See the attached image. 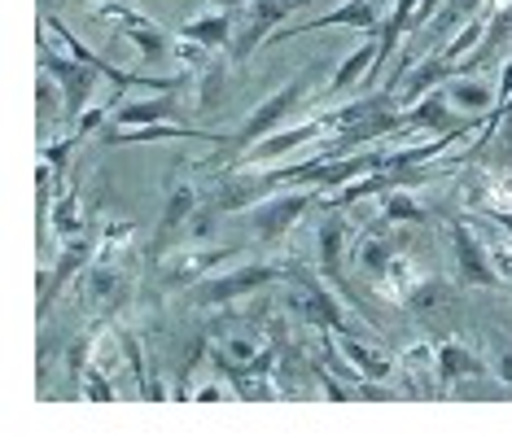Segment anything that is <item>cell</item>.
I'll use <instances>...</instances> for the list:
<instances>
[{
    "mask_svg": "<svg viewBox=\"0 0 512 446\" xmlns=\"http://www.w3.org/2000/svg\"><path fill=\"white\" fill-rule=\"evenodd\" d=\"M294 311H298L307 324H316V328H342V307H337L329 293L316 289V285L298 293V298H294Z\"/></svg>",
    "mask_w": 512,
    "mask_h": 446,
    "instance_id": "obj_22",
    "label": "cell"
},
{
    "mask_svg": "<svg viewBox=\"0 0 512 446\" xmlns=\"http://www.w3.org/2000/svg\"><path fill=\"white\" fill-rule=\"evenodd\" d=\"M193 398L197 403H211V398H224V390H219V385H206V390H197Z\"/></svg>",
    "mask_w": 512,
    "mask_h": 446,
    "instance_id": "obj_33",
    "label": "cell"
},
{
    "mask_svg": "<svg viewBox=\"0 0 512 446\" xmlns=\"http://www.w3.org/2000/svg\"><path fill=\"white\" fill-rule=\"evenodd\" d=\"M377 57H381L377 31H368L364 40H359V49L346 57L342 66H337V75L329 79V92H346V88H355L359 79H372V70H377Z\"/></svg>",
    "mask_w": 512,
    "mask_h": 446,
    "instance_id": "obj_16",
    "label": "cell"
},
{
    "mask_svg": "<svg viewBox=\"0 0 512 446\" xmlns=\"http://www.w3.org/2000/svg\"><path fill=\"white\" fill-rule=\"evenodd\" d=\"M232 31H237V22H232L224 9H219V14L189 18V22L180 27L184 40H197V44H206V49H232Z\"/></svg>",
    "mask_w": 512,
    "mask_h": 446,
    "instance_id": "obj_19",
    "label": "cell"
},
{
    "mask_svg": "<svg viewBox=\"0 0 512 446\" xmlns=\"http://www.w3.org/2000/svg\"><path fill=\"white\" fill-rule=\"evenodd\" d=\"M101 119H106V110H101V105H92V110H84V119H79V132H75V136L84 140V136H88V132H92V127H97Z\"/></svg>",
    "mask_w": 512,
    "mask_h": 446,
    "instance_id": "obj_30",
    "label": "cell"
},
{
    "mask_svg": "<svg viewBox=\"0 0 512 446\" xmlns=\"http://www.w3.org/2000/svg\"><path fill=\"white\" fill-rule=\"evenodd\" d=\"M211 5H219V9H241V5H250V0H211Z\"/></svg>",
    "mask_w": 512,
    "mask_h": 446,
    "instance_id": "obj_34",
    "label": "cell"
},
{
    "mask_svg": "<svg viewBox=\"0 0 512 446\" xmlns=\"http://www.w3.org/2000/svg\"><path fill=\"white\" fill-rule=\"evenodd\" d=\"M311 189H294V193H285V197H272V202H259V206H250V223L259 228V237L263 241H281L294 223L307 215V206H311Z\"/></svg>",
    "mask_w": 512,
    "mask_h": 446,
    "instance_id": "obj_7",
    "label": "cell"
},
{
    "mask_svg": "<svg viewBox=\"0 0 512 446\" xmlns=\"http://www.w3.org/2000/svg\"><path fill=\"white\" fill-rule=\"evenodd\" d=\"M285 272L276 263H250V267H232L228 276H215V280H202V285H193V298L202 302V307H219V302H232L241 298V293L259 289V285H272V280H281Z\"/></svg>",
    "mask_w": 512,
    "mask_h": 446,
    "instance_id": "obj_5",
    "label": "cell"
},
{
    "mask_svg": "<svg viewBox=\"0 0 512 446\" xmlns=\"http://www.w3.org/2000/svg\"><path fill=\"white\" fill-rule=\"evenodd\" d=\"M40 70L44 75L57 79V88H62V101H66V114H79L92 97V84H97L101 66L84 62V57H62L53 49H40Z\"/></svg>",
    "mask_w": 512,
    "mask_h": 446,
    "instance_id": "obj_4",
    "label": "cell"
},
{
    "mask_svg": "<svg viewBox=\"0 0 512 446\" xmlns=\"http://www.w3.org/2000/svg\"><path fill=\"white\" fill-rule=\"evenodd\" d=\"M434 359H438L442 385H456V381H469V377H486V363L477 359L469 346H460V342H442L434 350Z\"/></svg>",
    "mask_w": 512,
    "mask_h": 446,
    "instance_id": "obj_17",
    "label": "cell"
},
{
    "mask_svg": "<svg viewBox=\"0 0 512 446\" xmlns=\"http://www.w3.org/2000/svg\"><path fill=\"white\" fill-rule=\"evenodd\" d=\"M320 27H355V31H377L381 18L372 9V0H342L337 9L320 14L316 22H294V27H276L272 40H289V35H302V31H320Z\"/></svg>",
    "mask_w": 512,
    "mask_h": 446,
    "instance_id": "obj_10",
    "label": "cell"
},
{
    "mask_svg": "<svg viewBox=\"0 0 512 446\" xmlns=\"http://www.w3.org/2000/svg\"><path fill=\"white\" fill-rule=\"evenodd\" d=\"M106 18H119V27H123V35L136 44V53L145 57V62H162V57L171 53V40H167V31L162 27H154L149 18H141V14H132V9H119V5H106L101 9Z\"/></svg>",
    "mask_w": 512,
    "mask_h": 446,
    "instance_id": "obj_11",
    "label": "cell"
},
{
    "mask_svg": "<svg viewBox=\"0 0 512 446\" xmlns=\"http://www.w3.org/2000/svg\"><path fill=\"white\" fill-rule=\"evenodd\" d=\"M512 97V57H508V66H504V75H499V105H504Z\"/></svg>",
    "mask_w": 512,
    "mask_h": 446,
    "instance_id": "obj_31",
    "label": "cell"
},
{
    "mask_svg": "<svg viewBox=\"0 0 512 446\" xmlns=\"http://www.w3.org/2000/svg\"><path fill=\"white\" fill-rule=\"evenodd\" d=\"M180 114V105L171 92H162V97L154 101H136V105H123L119 114H114V127H145V123H167V119H176Z\"/></svg>",
    "mask_w": 512,
    "mask_h": 446,
    "instance_id": "obj_21",
    "label": "cell"
},
{
    "mask_svg": "<svg viewBox=\"0 0 512 446\" xmlns=\"http://www.w3.org/2000/svg\"><path fill=\"white\" fill-rule=\"evenodd\" d=\"M101 250V241H92V237H79V241H66V250L62 258H57V267H53V280H49V289H44V298H40V311L49 307V302L62 293L66 285L75 280V272H84V267L92 263V254Z\"/></svg>",
    "mask_w": 512,
    "mask_h": 446,
    "instance_id": "obj_15",
    "label": "cell"
},
{
    "mask_svg": "<svg viewBox=\"0 0 512 446\" xmlns=\"http://www.w3.org/2000/svg\"><path fill=\"white\" fill-rule=\"evenodd\" d=\"M442 5H447V0H416V14H412V31H425V27H429V18H434Z\"/></svg>",
    "mask_w": 512,
    "mask_h": 446,
    "instance_id": "obj_28",
    "label": "cell"
},
{
    "mask_svg": "<svg viewBox=\"0 0 512 446\" xmlns=\"http://www.w3.org/2000/svg\"><path fill=\"white\" fill-rule=\"evenodd\" d=\"M477 0H447V9H442V22L447 27H456V22H464V14H473Z\"/></svg>",
    "mask_w": 512,
    "mask_h": 446,
    "instance_id": "obj_29",
    "label": "cell"
},
{
    "mask_svg": "<svg viewBox=\"0 0 512 446\" xmlns=\"http://www.w3.org/2000/svg\"><path fill=\"white\" fill-rule=\"evenodd\" d=\"M302 0H250L246 5V18L237 22V31H232V62H246V57L259 49L263 40H272L276 35V22H285Z\"/></svg>",
    "mask_w": 512,
    "mask_h": 446,
    "instance_id": "obj_3",
    "label": "cell"
},
{
    "mask_svg": "<svg viewBox=\"0 0 512 446\" xmlns=\"http://www.w3.org/2000/svg\"><path fill=\"white\" fill-rule=\"evenodd\" d=\"M447 298V285H438V280H421V285H412L407 289V307L412 311H425V307H438V302Z\"/></svg>",
    "mask_w": 512,
    "mask_h": 446,
    "instance_id": "obj_25",
    "label": "cell"
},
{
    "mask_svg": "<svg viewBox=\"0 0 512 446\" xmlns=\"http://www.w3.org/2000/svg\"><path fill=\"white\" fill-rule=\"evenodd\" d=\"M508 189H512V180H508Z\"/></svg>",
    "mask_w": 512,
    "mask_h": 446,
    "instance_id": "obj_36",
    "label": "cell"
},
{
    "mask_svg": "<svg viewBox=\"0 0 512 446\" xmlns=\"http://www.w3.org/2000/svg\"><path fill=\"white\" fill-rule=\"evenodd\" d=\"M193 215H197V193L189 189V184H180V189H171V197H167V210H162L158 232H154V245H149V258H158L162 250H167V245L176 241L184 228H189V219H193Z\"/></svg>",
    "mask_w": 512,
    "mask_h": 446,
    "instance_id": "obj_12",
    "label": "cell"
},
{
    "mask_svg": "<svg viewBox=\"0 0 512 446\" xmlns=\"http://www.w3.org/2000/svg\"><path fill=\"white\" fill-rule=\"evenodd\" d=\"M477 127V119L460 114L456 105L447 101V88H434L425 92L421 101L403 105V132H429V136H469Z\"/></svg>",
    "mask_w": 512,
    "mask_h": 446,
    "instance_id": "obj_1",
    "label": "cell"
},
{
    "mask_svg": "<svg viewBox=\"0 0 512 446\" xmlns=\"http://www.w3.org/2000/svg\"><path fill=\"white\" fill-rule=\"evenodd\" d=\"M495 377L504 381V385H512V355H504V359L495 363Z\"/></svg>",
    "mask_w": 512,
    "mask_h": 446,
    "instance_id": "obj_32",
    "label": "cell"
},
{
    "mask_svg": "<svg viewBox=\"0 0 512 446\" xmlns=\"http://www.w3.org/2000/svg\"><path fill=\"white\" fill-rule=\"evenodd\" d=\"M202 110H211V105L219 101V92H224V62H206L202 66Z\"/></svg>",
    "mask_w": 512,
    "mask_h": 446,
    "instance_id": "obj_26",
    "label": "cell"
},
{
    "mask_svg": "<svg viewBox=\"0 0 512 446\" xmlns=\"http://www.w3.org/2000/svg\"><path fill=\"white\" fill-rule=\"evenodd\" d=\"M228 258H237V250H180L162 263L158 280L167 289H193V285H202V276L211 272V267L228 263Z\"/></svg>",
    "mask_w": 512,
    "mask_h": 446,
    "instance_id": "obj_9",
    "label": "cell"
},
{
    "mask_svg": "<svg viewBox=\"0 0 512 446\" xmlns=\"http://www.w3.org/2000/svg\"><path fill=\"white\" fill-rule=\"evenodd\" d=\"M499 5H512V0H499Z\"/></svg>",
    "mask_w": 512,
    "mask_h": 446,
    "instance_id": "obj_35",
    "label": "cell"
},
{
    "mask_svg": "<svg viewBox=\"0 0 512 446\" xmlns=\"http://www.w3.org/2000/svg\"><path fill=\"white\" fill-rule=\"evenodd\" d=\"M342 241H346V223L342 219H324L320 223V272L342 285Z\"/></svg>",
    "mask_w": 512,
    "mask_h": 446,
    "instance_id": "obj_23",
    "label": "cell"
},
{
    "mask_svg": "<svg viewBox=\"0 0 512 446\" xmlns=\"http://www.w3.org/2000/svg\"><path fill=\"white\" fill-rule=\"evenodd\" d=\"M381 210H386V219L390 223H425L429 215L421 206L412 202V197H407L403 189H390V193H381Z\"/></svg>",
    "mask_w": 512,
    "mask_h": 446,
    "instance_id": "obj_24",
    "label": "cell"
},
{
    "mask_svg": "<svg viewBox=\"0 0 512 446\" xmlns=\"http://www.w3.org/2000/svg\"><path fill=\"white\" fill-rule=\"evenodd\" d=\"M281 189V175L263 171V167H250V171H232V175H219L215 180V193H211V206L219 215H237V210H250L267 202V193Z\"/></svg>",
    "mask_w": 512,
    "mask_h": 446,
    "instance_id": "obj_2",
    "label": "cell"
},
{
    "mask_svg": "<svg viewBox=\"0 0 512 446\" xmlns=\"http://www.w3.org/2000/svg\"><path fill=\"white\" fill-rule=\"evenodd\" d=\"M451 250H456V267H460V280L464 285H482L491 289L499 272H495V258L482 250V241H477V232L469 228V223H451Z\"/></svg>",
    "mask_w": 512,
    "mask_h": 446,
    "instance_id": "obj_8",
    "label": "cell"
},
{
    "mask_svg": "<svg viewBox=\"0 0 512 446\" xmlns=\"http://www.w3.org/2000/svg\"><path fill=\"white\" fill-rule=\"evenodd\" d=\"M53 232H62V237H75L79 223H75V197H62V206L53 210Z\"/></svg>",
    "mask_w": 512,
    "mask_h": 446,
    "instance_id": "obj_27",
    "label": "cell"
},
{
    "mask_svg": "<svg viewBox=\"0 0 512 446\" xmlns=\"http://www.w3.org/2000/svg\"><path fill=\"white\" fill-rule=\"evenodd\" d=\"M132 140H211V145H228V136L202 132V127H162V123H149V127H132V132H106V145H132Z\"/></svg>",
    "mask_w": 512,
    "mask_h": 446,
    "instance_id": "obj_18",
    "label": "cell"
},
{
    "mask_svg": "<svg viewBox=\"0 0 512 446\" xmlns=\"http://www.w3.org/2000/svg\"><path fill=\"white\" fill-rule=\"evenodd\" d=\"M333 337H337V350H342V355L355 363L359 377H364V381H386L390 372H394V363L381 355V350H372V346H364V342H355V337H342L337 328H333Z\"/></svg>",
    "mask_w": 512,
    "mask_h": 446,
    "instance_id": "obj_20",
    "label": "cell"
},
{
    "mask_svg": "<svg viewBox=\"0 0 512 446\" xmlns=\"http://www.w3.org/2000/svg\"><path fill=\"white\" fill-rule=\"evenodd\" d=\"M302 92H307V75H298V79H289V84L281 92H272L259 110L246 119V127H241L237 136H232V145H254V140H263V136H272L276 127H281L289 119V110L302 101Z\"/></svg>",
    "mask_w": 512,
    "mask_h": 446,
    "instance_id": "obj_6",
    "label": "cell"
},
{
    "mask_svg": "<svg viewBox=\"0 0 512 446\" xmlns=\"http://www.w3.org/2000/svg\"><path fill=\"white\" fill-rule=\"evenodd\" d=\"M442 88H447V101L456 105L460 114H469V119H491V114H495L499 88L482 84V79H473V75H451Z\"/></svg>",
    "mask_w": 512,
    "mask_h": 446,
    "instance_id": "obj_13",
    "label": "cell"
},
{
    "mask_svg": "<svg viewBox=\"0 0 512 446\" xmlns=\"http://www.w3.org/2000/svg\"><path fill=\"white\" fill-rule=\"evenodd\" d=\"M451 75H456V66H451L442 53H438V57H425V62H416V66H412V70H407V75L399 79V101H403V105L421 101L425 92L442 88Z\"/></svg>",
    "mask_w": 512,
    "mask_h": 446,
    "instance_id": "obj_14",
    "label": "cell"
}]
</instances>
